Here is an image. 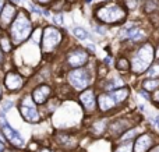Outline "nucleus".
Returning a JSON list of instances; mask_svg holds the SVG:
<instances>
[{"label": "nucleus", "instance_id": "nucleus-26", "mask_svg": "<svg viewBox=\"0 0 159 152\" xmlns=\"http://www.w3.org/2000/svg\"><path fill=\"white\" fill-rule=\"evenodd\" d=\"M41 35H42V29H41V28L35 29V32H34V36H32L34 43H39V42H41Z\"/></svg>", "mask_w": 159, "mask_h": 152}, {"label": "nucleus", "instance_id": "nucleus-33", "mask_svg": "<svg viewBox=\"0 0 159 152\" xmlns=\"http://www.w3.org/2000/svg\"><path fill=\"white\" fill-rule=\"evenodd\" d=\"M38 3H41V4H46V3H49L50 0H36Z\"/></svg>", "mask_w": 159, "mask_h": 152}, {"label": "nucleus", "instance_id": "nucleus-38", "mask_svg": "<svg viewBox=\"0 0 159 152\" xmlns=\"http://www.w3.org/2000/svg\"><path fill=\"white\" fill-rule=\"evenodd\" d=\"M0 98H2V87H0Z\"/></svg>", "mask_w": 159, "mask_h": 152}, {"label": "nucleus", "instance_id": "nucleus-39", "mask_svg": "<svg viewBox=\"0 0 159 152\" xmlns=\"http://www.w3.org/2000/svg\"><path fill=\"white\" fill-rule=\"evenodd\" d=\"M158 64H159V59H158Z\"/></svg>", "mask_w": 159, "mask_h": 152}, {"label": "nucleus", "instance_id": "nucleus-3", "mask_svg": "<svg viewBox=\"0 0 159 152\" xmlns=\"http://www.w3.org/2000/svg\"><path fill=\"white\" fill-rule=\"evenodd\" d=\"M95 17L103 24H116V22H123L127 17V13L120 4L109 3L99 7L95 11Z\"/></svg>", "mask_w": 159, "mask_h": 152}, {"label": "nucleus", "instance_id": "nucleus-4", "mask_svg": "<svg viewBox=\"0 0 159 152\" xmlns=\"http://www.w3.org/2000/svg\"><path fill=\"white\" fill-rule=\"evenodd\" d=\"M61 39H63V35H61V32L57 28L52 27V25L46 27L43 29V32H42V41H41L42 50L46 53L53 52L61 43Z\"/></svg>", "mask_w": 159, "mask_h": 152}, {"label": "nucleus", "instance_id": "nucleus-18", "mask_svg": "<svg viewBox=\"0 0 159 152\" xmlns=\"http://www.w3.org/2000/svg\"><path fill=\"white\" fill-rule=\"evenodd\" d=\"M147 13H159V0H145V6H144Z\"/></svg>", "mask_w": 159, "mask_h": 152}, {"label": "nucleus", "instance_id": "nucleus-32", "mask_svg": "<svg viewBox=\"0 0 159 152\" xmlns=\"http://www.w3.org/2000/svg\"><path fill=\"white\" fill-rule=\"evenodd\" d=\"M3 60H4V56H3V50L0 49V66L3 64Z\"/></svg>", "mask_w": 159, "mask_h": 152}, {"label": "nucleus", "instance_id": "nucleus-31", "mask_svg": "<svg viewBox=\"0 0 159 152\" xmlns=\"http://www.w3.org/2000/svg\"><path fill=\"white\" fill-rule=\"evenodd\" d=\"M152 101H154V102H157V103H159V88L155 91L154 96H152Z\"/></svg>", "mask_w": 159, "mask_h": 152}, {"label": "nucleus", "instance_id": "nucleus-30", "mask_svg": "<svg viewBox=\"0 0 159 152\" xmlns=\"http://www.w3.org/2000/svg\"><path fill=\"white\" fill-rule=\"evenodd\" d=\"M30 7H31V11H32V13H36V14H42V11H43V10H41L39 7H36V6H34V4H31Z\"/></svg>", "mask_w": 159, "mask_h": 152}, {"label": "nucleus", "instance_id": "nucleus-19", "mask_svg": "<svg viewBox=\"0 0 159 152\" xmlns=\"http://www.w3.org/2000/svg\"><path fill=\"white\" fill-rule=\"evenodd\" d=\"M0 49H2L3 52H6V53L11 52L13 46H11L10 36H7V35H2V36H0Z\"/></svg>", "mask_w": 159, "mask_h": 152}, {"label": "nucleus", "instance_id": "nucleus-25", "mask_svg": "<svg viewBox=\"0 0 159 152\" xmlns=\"http://www.w3.org/2000/svg\"><path fill=\"white\" fill-rule=\"evenodd\" d=\"M137 131H138V128H134V130L126 131V134H123V136H121V140H123V141H126V140H130L131 137H134L135 134H137Z\"/></svg>", "mask_w": 159, "mask_h": 152}, {"label": "nucleus", "instance_id": "nucleus-21", "mask_svg": "<svg viewBox=\"0 0 159 152\" xmlns=\"http://www.w3.org/2000/svg\"><path fill=\"white\" fill-rule=\"evenodd\" d=\"M147 78H158L159 77V64H151L145 71Z\"/></svg>", "mask_w": 159, "mask_h": 152}, {"label": "nucleus", "instance_id": "nucleus-27", "mask_svg": "<svg viewBox=\"0 0 159 152\" xmlns=\"http://www.w3.org/2000/svg\"><path fill=\"white\" fill-rule=\"evenodd\" d=\"M149 122L152 123V126H155V127L159 130V114H155V116H151L149 117Z\"/></svg>", "mask_w": 159, "mask_h": 152}, {"label": "nucleus", "instance_id": "nucleus-28", "mask_svg": "<svg viewBox=\"0 0 159 152\" xmlns=\"http://www.w3.org/2000/svg\"><path fill=\"white\" fill-rule=\"evenodd\" d=\"M115 152H131V145H130V144L121 145V147H119Z\"/></svg>", "mask_w": 159, "mask_h": 152}, {"label": "nucleus", "instance_id": "nucleus-9", "mask_svg": "<svg viewBox=\"0 0 159 152\" xmlns=\"http://www.w3.org/2000/svg\"><path fill=\"white\" fill-rule=\"evenodd\" d=\"M24 85V77L21 74H18L17 71H8L4 77V87L7 88V91L16 92L20 91Z\"/></svg>", "mask_w": 159, "mask_h": 152}, {"label": "nucleus", "instance_id": "nucleus-2", "mask_svg": "<svg viewBox=\"0 0 159 152\" xmlns=\"http://www.w3.org/2000/svg\"><path fill=\"white\" fill-rule=\"evenodd\" d=\"M155 57V50L151 43H144L137 49L130 63V69L134 74H143L148 70Z\"/></svg>", "mask_w": 159, "mask_h": 152}, {"label": "nucleus", "instance_id": "nucleus-17", "mask_svg": "<svg viewBox=\"0 0 159 152\" xmlns=\"http://www.w3.org/2000/svg\"><path fill=\"white\" fill-rule=\"evenodd\" d=\"M143 88L148 92L157 91L159 88V78H147V80L143 83Z\"/></svg>", "mask_w": 159, "mask_h": 152}, {"label": "nucleus", "instance_id": "nucleus-22", "mask_svg": "<svg viewBox=\"0 0 159 152\" xmlns=\"http://www.w3.org/2000/svg\"><path fill=\"white\" fill-rule=\"evenodd\" d=\"M116 67L119 70H121V71H127V70H130V63L126 57H120L116 61Z\"/></svg>", "mask_w": 159, "mask_h": 152}, {"label": "nucleus", "instance_id": "nucleus-6", "mask_svg": "<svg viewBox=\"0 0 159 152\" xmlns=\"http://www.w3.org/2000/svg\"><path fill=\"white\" fill-rule=\"evenodd\" d=\"M0 130L4 134L6 140L10 141V144L13 145L14 148H24V138L21 137V134L16 130L11 124L7 123V119L4 117V113L0 112Z\"/></svg>", "mask_w": 159, "mask_h": 152}, {"label": "nucleus", "instance_id": "nucleus-37", "mask_svg": "<svg viewBox=\"0 0 159 152\" xmlns=\"http://www.w3.org/2000/svg\"><path fill=\"white\" fill-rule=\"evenodd\" d=\"M91 2H93V0H85V3H91Z\"/></svg>", "mask_w": 159, "mask_h": 152}, {"label": "nucleus", "instance_id": "nucleus-15", "mask_svg": "<svg viewBox=\"0 0 159 152\" xmlns=\"http://www.w3.org/2000/svg\"><path fill=\"white\" fill-rule=\"evenodd\" d=\"M151 144H152V140L148 134H143L137 138L134 144V151L135 152H147L151 148Z\"/></svg>", "mask_w": 159, "mask_h": 152}, {"label": "nucleus", "instance_id": "nucleus-5", "mask_svg": "<svg viewBox=\"0 0 159 152\" xmlns=\"http://www.w3.org/2000/svg\"><path fill=\"white\" fill-rule=\"evenodd\" d=\"M67 80L75 91H84L91 84V75L87 69L78 67V69H74L73 71H70L67 74Z\"/></svg>", "mask_w": 159, "mask_h": 152}, {"label": "nucleus", "instance_id": "nucleus-34", "mask_svg": "<svg viewBox=\"0 0 159 152\" xmlns=\"http://www.w3.org/2000/svg\"><path fill=\"white\" fill-rule=\"evenodd\" d=\"M3 151H4V142L0 141V152H3Z\"/></svg>", "mask_w": 159, "mask_h": 152}, {"label": "nucleus", "instance_id": "nucleus-7", "mask_svg": "<svg viewBox=\"0 0 159 152\" xmlns=\"http://www.w3.org/2000/svg\"><path fill=\"white\" fill-rule=\"evenodd\" d=\"M20 113H21L22 119L28 123H38L41 119V114L36 109V103L34 102L30 95H25L20 102Z\"/></svg>", "mask_w": 159, "mask_h": 152}, {"label": "nucleus", "instance_id": "nucleus-24", "mask_svg": "<svg viewBox=\"0 0 159 152\" xmlns=\"http://www.w3.org/2000/svg\"><path fill=\"white\" fill-rule=\"evenodd\" d=\"M14 106V101L13 99H6L2 102V112L3 113H7L11 108Z\"/></svg>", "mask_w": 159, "mask_h": 152}, {"label": "nucleus", "instance_id": "nucleus-1", "mask_svg": "<svg viewBox=\"0 0 159 152\" xmlns=\"http://www.w3.org/2000/svg\"><path fill=\"white\" fill-rule=\"evenodd\" d=\"M32 31V22L25 11H20L16 20H13L10 25V36L14 45H20L27 41Z\"/></svg>", "mask_w": 159, "mask_h": 152}, {"label": "nucleus", "instance_id": "nucleus-20", "mask_svg": "<svg viewBox=\"0 0 159 152\" xmlns=\"http://www.w3.org/2000/svg\"><path fill=\"white\" fill-rule=\"evenodd\" d=\"M73 35L80 41H87L89 38V34L87 32V29H84L82 27H74L73 28Z\"/></svg>", "mask_w": 159, "mask_h": 152}, {"label": "nucleus", "instance_id": "nucleus-13", "mask_svg": "<svg viewBox=\"0 0 159 152\" xmlns=\"http://www.w3.org/2000/svg\"><path fill=\"white\" fill-rule=\"evenodd\" d=\"M98 105L102 112H109V110H112L113 108H116L117 103L113 101V98L110 96L109 92H107V94H101L98 96Z\"/></svg>", "mask_w": 159, "mask_h": 152}, {"label": "nucleus", "instance_id": "nucleus-11", "mask_svg": "<svg viewBox=\"0 0 159 152\" xmlns=\"http://www.w3.org/2000/svg\"><path fill=\"white\" fill-rule=\"evenodd\" d=\"M80 102H81L82 108L88 112V113H92L96 108V96L93 89L87 88L80 94Z\"/></svg>", "mask_w": 159, "mask_h": 152}, {"label": "nucleus", "instance_id": "nucleus-8", "mask_svg": "<svg viewBox=\"0 0 159 152\" xmlns=\"http://www.w3.org/2000/svg\"><path fill=\"white\" fill-rule=\"evenodd\" d=\"M88 59H89V55H88L85 50L74 49L67 56V64H69L70 67H73V69H78V67H82L87 64Z\"/></svg>", "mask_w": 159, "mask_h": 152}, {"label": "nucleus", "instance_id": "nucleus-29", "mask_svg": "<svg viewBox=\"0 0 159 152\" xmlns=\"http://www.w3.org/2000/svg\"><path fill=\"white\" fill-rule=\"evenodd\" d=\"M55 22L59 25H63V16L59 14V16H55Z\"/></svg>", "mask_w": 159, "mask_h": 152}, {"label": "nucleus", "instance_id": "nucleus-10", "mask_svg": "<svg viewBox=\"0 0 159 152\" xmlns=\"http://www.w3.org/2000/svg\"><path fill=\"white\" fill-rule=\"evenodd\" d=\"M50 92H52V88L46 84H42V85L34 88V91L31 92V98L36 105H45L50 96Z\"/></svg>", "mask_w": 159, "mask_h": 152}, {"label": "nucleus", "instance_id": "nucleus-16", "mask_svg": "<svg viewBox=\"0 0 159 152\" xmlns=\"http://www.w3.org/2000/svg\"><path fill=\"white\" fill-rule=\"evenodd\" d=\"M129 94H130L129 88H124V87H123V88H119V89H115V91H110L109 92V95L113 98V101H115L117 105L126 102L127 98H129Z\"/></svg>", "mask_w": 159, "mask_h": 152}, {"label": "nucleus", "instance_id": "nucleus-12", "mask_svg": "<svg viewBox=\"0 0 159 152\" xmlns=\"http://www.w3.org/2000/svg\"><path fill=\"white\" fill-rule=\"evenodd\" d=\"M14 16H16V7H14L13 4H10V3L6 4L4 7H3L2 13H0V25H3V27L11 25Z\"/></svg>", "mask_w": 159, "mask_h": 152}, {"label": "nucleus", "instance_id": "nucleus-23", "mask_svg": "<svg viewBox=\"0 0 159 152\" xmlns=\"http://www.w3.org/2000/svg\"><path fill=\"white\" fill-rule=\"evenodd\" d=\"M105 127H106V122L105 120H99V122H95L93 123V131L96 134H101L105 131Z\"/></svg>", "mask_w": 159, "mask_h": 152}, {"label": "nucleus", "instance_id": "nucleus-36", "mask_svg": "<svg viewBox=\"0 0 159 152\" xmlns=\"http://www.w3.org/2000/svg\"><path fill=\"white\" fill-rule=\"evenodd\" d=\"M41 152H50V151L48 150V148H43V150H41Z\"/></svg>", "mask_w": 159, "mask_h": 152}, {"label": "nucleus", "instance_id": "nucleus-35", "mask_svg": "<svg viewBox=\"0 0 159 152\" xmlns=\"http://www.w3.org/2000/svg\"><path fill=\"white\" fill-rule=\"evenodd\" d=\"M3 7H4V4H3V0H0V13H2Z\"/></svg>", "mask_w": 159, "mask_h": 152}, {"label": "nucleus", "instance_id": "nucleus-14", "mask_svg": "<svg viewBox=\"0 0 159 152\" xmlns=\"http://www.w3.org/2000/svg\"><path fill=\"white\" fill-rule=\"evenodd\" d=\"M123 87H124V81H123V78L119 77V75L109 77L107 80H105V83H103V89L107 92L115 91V89H119V88H123Z\"/></svg>", "mask_w": 159, "mask_h": 152}]
</instances>
